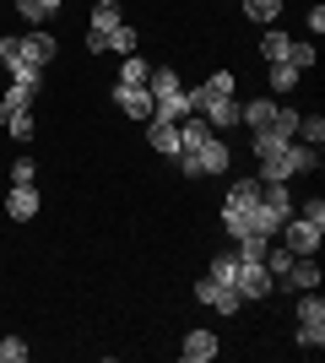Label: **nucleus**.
<instances>
[{
    "label": "nucleus",
    "instance_id": "nucleus-10",
    "mask_svg": "<svg viewBox=\"0 0 325 363\" xmlns=\"http://www.w3.org/2000/svg\"><path fill=\"white\" fill-rule=\"evenodd\" d=\"M6 217H11V223H33V217H38V190H33V184H11V190H6Z\"/></svg>",
    "mask_w": 325,
    "mask_h": 363
},
{
    "label": "nucleus",
    "instance_id": "nucleus-33",
    "mask_svg": "<svg viewBox=\"0 0 325 363\" xmlns=\"http://www.w3.org/2000/svg\"><path fill=\"white\" fill-rule=\"evenodd\" d=\"M38 179V168H33V157H22V163H11V184H33Z\"/></svg>",
    "mask_w": 325,
    "mask_h": 363
},
{
    "label": "nucleus",
    "instance_id": "nucleus-1",
    "mask_svg": "<svg viewBox=\"0 0 325 363\" xmlns=\"http://www.w3.org/2000/svg\"><path fill=\"white\" fill-rule=\"evenodd\" d=\"M293 342L304 352H320L325 347V298H320V288L314 293H298V303H293Z\"/></svg>",
    "mask_w": 325,
    "mask_h": 363
},
{
    "label": "nucleus",
    "instance_id": "nucleus-31",
    "mask_svg": "<svg viewBox=\"0 0 325 363\" xmlns=\"http://www.w3.org/2000/svg\"><path fill=\"white\" fill-rule=\"evenodd\" d=\"M28 342H22V336H6V342H0V363H28Z\"/></svg>",
    "mask_w": 325,
    "mask_h": 363
},
{
    "label": "nucleus",
    "instance_id": "nucleus-4",
    "mask_svg": "<svg viewBox=\"0 0 325 363\" xmlns=\"http://www.w3.org/2000/svg\"><path fill=\"white\" fill-rule=\"evenodd\" d=\"M195 303H206L212 315H239V309H244V298H239L233 288H222V282H212V277L195 282Z\"/></svg>",
    "mask_w": 325,
    "mask_h": 363
},
{
    "label": "nucleus",
    "instance_id": "nucleus-14",
    "mask_svg": "<svg viewBox=\"0 0 325 363\" xmlns=\"http://www.w3.org/2000/svg\"><path fill=\"white\" fill-rule=\"evenodd\" d=\"M147 141H152V152L173 157V152H179V125H169V120H147Z\"/></svg>",
    "mask_w": 325,
    "mask_h": 363
},
{
    "label": "nucleus",
    "instance_id": "nucleus-6",
    "mask_svg": "<svg viewBox=\"0 0 325 363\" xmlns=\"http://www.w3.org/2000/svg\"><path fill=\"white\" fill-rule=\"evenodd\" d=\"M114 108H120V114H130L136 125H147V120H152V92H147V87H125V82H114Z\"/></svg>",
    "mask_w": 325,
    "mask_h": 363
},
{
    "label": "nucleus",
    "instance_id": "nucleus-27",
    "mask_svg": "<svg viewBox=\"0 0 325 363\" xmlns=\"http://www.w3.org/2000/svg\"><path fill=\"white\" fill-rule=\"evenodd\" d=\"M0 65H6V71H11V76L33 71V65L22 60V44H16V38H0Z\"/></svg>",
    "mask_w": 325,
    "mask_h": 363
},
{
    "label": "nucleus",
    "instance_id": "nucleus-20",
    "mask_svg": "<svg viewBox=\"0 0 325 363\" xmlns=\"http://www.w3.org/2000/svg\"><path fill=\"white\" fill-rule=\"evenodd\" d=\"M103 49H114V55H141V33L130 28V22H120V28L108 33V44Z\"/></svg>",
    "mask_w": 325,
    "mask_h": 363
},
{
    "label": "nucleus",
    "instance_id": "nucleus-16",
    "mask_svg": "<svg viewBox=\"0 0 325 363\" xmlns=\"http://www.w3.org/2000/svg\"><path fill=\"white\" fill-rule=\"evenodd\" d=\"M120 22H125V16H120V0H98V6H93V22H87V33H103V38H108Z\"/></svg>",
    "mask_w": 325,
    "mask_h": 363
},
{
    "label": "nucleus",
    "instance_id": "nucleus-9",
    "mask_svg": "<svg viewBox=\"0 0 325 363\" xmlns=\"http://www.w3.org/2000/svg\"><path fill=\"white\" fill-rule=\"evenodd\" d=\"M217 347H222V342H217L212 331H201V325H195V331H185V342H179V358H185V363H212Z\"/></svg>",
    "mask_w": 325,
    "mask_h": 363
},
{
    "label": "nucleus",
    "instance_id": "nucleus-34",
    "mask_svg": "<svg viewBox=\"0 0 325 363\" xmlns=\"http://www.w3.org/2000/svg\"><path fill=\"white\" fill-rule=\"evenodd\" d=\"M304 22H309V33H314V38H320V33H325V6H320V0H314V6H309V16H304Z\"/></svg>",
    "mask_w": 325,
    "mask_h": 363
},
{
    "label": "nucleus",
    "instance_id": "nucleus-18",
    "mask_svg": "<svg viewBox=\"0 0 325 363\" xmlns=\"http://www.w3.org/2000/svg\"><path fill=\"white\" fill-rule=\"evenodd\" d=\"M287 49H293V38L282 28H266V38H261V55H266V65H282L287 60Z\"/></svg>",
    "mask_w": 325,
    "mask_h": 363
},
{
    "label": "nucleus",
    "instance_id": "nucleus-22",
    "mask_svg": "<svg viewBox=\"0 0 325 363\" xmlns=\"http://www.w3.org/2000/svg\"><path fill=\"white\" fill-rule=\"evenodd\" d=\"M244 16H249V22H261V28H277L282 0H244Z\"/></svg>",
    "mask_w": 325,
    "mask_h": 363
},
{
    "label": "nucleus",
    "instance_id": "nucleus-25",
    "mask_svg": "<svg viewBox=\"0 0 325 363\" xmlns=\"http://www.w3.org/2000/svg\"><path fill=\"white\" fill-rule=\"evenodd\" d=\"M16 11H22V16H28V22H33V28H44V22H49V16H55V11H60V0H22V6H16Z\"/></svg>",
    "mask_w": 325,
    "mask_h": 363
},
{
    "label": "nucleus",
    "instance_id": "nucleus-36",
    "mask_svg": "<svg viewBox=\"0 0 325 363\" xmlns=\"http://www.w3.org/2000/svg\"><path fill=\"white\" fill-rule=\"evenodd\" d=\"M11 6H22V0H11Z\"/></svg>",
    "mask_w": 325,
    "mask_h": 363
},
{
    "label": "nucleus",
    "instance_id": "nucleus-35",
    "mask_svg": "<svg viewBox=\"0 0 325 363\" xmlns=\"http://www.w3.org/2000/svg\"><path fill=\"white\" fill-rule=\"evenodd\" d=\"M6 120H11V104H6V98H0V125H6Z\"/></svg>",
    "mask_w": 325,
    "mask_h": 363
},
{
    "label": "nucleus",
    "instance_id": "nucleus-21",
    "mask_svg": "<svg viewBox=\"0 0 325 363\" xmlns=\"http://www.w3.org/2000/svg\"><path fill=\"white\" fill-rule=\"evenodd\" d=\"M206 277H212V282H222V288H233V277H239V255H233V250H222V255H212V266H206Z\"/></svg>",
    "mask_w": 325,
    "mask_h": 363
},
{
    "label": "nucleus",
    "instance_id": "nucleus-32",
    "mask_svg": "<svg viewBox=\"0 0 325 363\" xmlns=\"http://www.w3.org/2000/svg\"><path fill=\"white\" fill-rule=\"evenodd\" d=\"M293 212H298V217H309V223H325V201H320V196H309V201H298Z\"/></svg>",
    "mask_w": 325,
    "mask_h": 363
},
{
    "label": "nucleus",
    "instance_id": "nucleus-29",
    "mask_svg": "<svg viewBox=\"0 0 325 363\" xmlns=\"http://www.w3.org/2000/svg\"><path fill=\"white\" fill-rule=\"evenodd\" d=\"M298 82H304V71H293L287 60L271 65V92H298Z\"/></svg>",
    "mask_w": 325,
    "mask_h": 363
},
{
    "label": "nucleus",
    "instance_id": "nucleus-3",
    "mask_svg": "<svg viewBox=\"0 0 325 363\" xmlns=\"http://www.w3.org/2000/svg\"><path fill=\"white\" fill-rule=\"evenodd\" d=\"M282 233V244H287V250H293V255H314V250H320V239H325V223H309V217H287V223L277 228Z\"/></svg>",
    "mask_w": 325,
    "mask_h": 363
},
{
    "label": "nucleus",
    "instance_id": "nucleus-13",
    "mask_svg": "<svg viewBox=\"0 0 325 363\" xmlns=\"http://www.w3.org/2000/svg\"><path fill=\"white\" fill-rule=\"evenodd\" d=\"M212 136H217V130L201 120V114H185V120H179V152H201ZM179 152H173V157H179Z\"/></svg>",
    "mask_w": 325,
    "mask_h": 363
},
{
    "label": "nucleus",
    "instance_id": "nucleus-7",
    "mask_svg": "<svg viewBox=\"0 0 325 363\" xmlns=\"http://www.w3.org/2000/svg\"><path fill=\"white\" fill-rule=\"evenodd\" d=\"M287 293H314L320 288V266H314V255H293V266H287V277H277Z\"/></svg>",
    "mask_w": 325,
    "mask_h": 363
},
{
    "label": "nucleus",
    "instance_id": "nucleus-23",
    "mask_svg": "<svg viewBox=\"0 0 325 363\" xmlns=\"http://www.w3.org/2000/svg\"><path fill=\"white\" fill-rule=\"evenodd\" d=\"M298 141L304 147H325V114H298Z\"/></svg>",
    "mask_w": 325,
    "mask_h": 363
},
{
    "label": "nucleus",
    "instance_id": "nucleus-19",
    "mask_svg": "<svg viewBox=\"0 0 325 363\" xmlns=\"http://www.w3.org/2000/svg\"><path fill=\"white\" fill-rule=\"evenodd\" d=\"M249 147H255V157H261V163H271V157H282V152H287V136H277V130H255V136H249Z\"/></svg>",
    "mask_w": 325,
    "mask_h": 363
},
{
    "label": "nucleus",
    "instance_id": "nucleus-15",
    "mask_svg": "<svg viewBox=\"0 0 325 363\" xmlns=\"http://www.w3.org/2000/svg\"><path fill=\"white\" fill-rule=\"evenodd\" d=\"M271 114H277V104H271V98H249V104H239V125H249V130H266V125H271Z\"/></svg>",
    "mask_w": 325,
    "mask_h": 363
},
{
    "label": "nucleus",
    "instance_id": "nucleus-8",
    "mask_svg": "<svg viewBox=\"0 0 325 363\" xmlns=\"http://www.w3.org/2000/svg\"><path fill=\"white\" fill-rule=\"evenodd\" d=\"M190 157H195V168H201V179H206V174H228V168H233V147L222 136H212L201 152H190Z\"/></svg>",
    "mask_w": 325,
    "mask_h": 363
},
{
    "label": "nucleus",
    "instance_id": "nucleus-12",
    "mask_svg": "<svg viewBox=\"0 0 325 363\" xmlns=\"http://www.w3.org/2000/svg\"><path fill=\"white\" fill-rule=\"evenodd\" d=\"M201 120L212 125V130H233V125H239V98H206V108H201Z\"/></svg>",
    "mask_w": 325,
    "mask_h": 363
},
{
    "label": "nucleus",
    "instance_id": "nucleus-24",
    "mask_svg": "<svg viewBox=\"0 0 325 363\" xmlns=\"http://www.w3.org/2000/svg\"><path fill=\"white\" fill-rule=\"evenodd\" d=\"M147 76H152V65L141 60V55H125V65H120V82H125V87H147Z\"/></svg>",
    "mask_w": 325,
    "mask_h": 363
},
{
    "label": "nucleus",
    "instance_id": "nucleus-5",
    "mask_svg": "<svg viewBox=\"0 0 325 363\" xmlns=\"http://www.w3.org/2000/svg\"><path fill=\"white\" fill-rule=\"evenodd\" d=\"M16 44H22V60H28L33 71H49V65H55V55H60L55 33H44V28H33L28 38H16Z\"/></svg>",
    "mask_w": 325,
    "mask_h": 363
},
{
    "label": "nucleus",
    "instance_id": "nucleus-2",
    "mask_svg": "<svg viewBox=\"0 0 325 363\" xmlns=\"http://www.w3.org/2000/svg\"><path fill=\"white\" fill-rule=\"evenodd\" d=\"M271 288H277V277L266 272V260H239V277H233V293L244 303H261L271 298Z\"/></svg>",
    "mask_w": 325,
    "mask_h": 363
},
{
    "label": "nucleus",
    "instance_id": "nucleus-30",
    "mask_svg": "<svg viewBox=\"0 0 325 363\" xmlns=\"http://www.w3.org/2000/svg\"><path fill=\"white\" fill-rule=\"evenodd\" d=\"M287 266H293V250H287V244H266V272L287 277Z\"/></svg>",
    "mask_w": 325,
    "mask_h": 363
},
{
    "label": "nucleus",
    "instance_id": "nucleus-28",
    "mask_svg": "<svg viewBox=\"0 0 325 363\" xmlns=\"http://www.w3.org/2000/svg\"><path fill=\"white\" fill-rule=\"evenodd\" d=\"M6 125H11V136H16V141H33V136H38V120H33V108H11V120H6Z\"/></svg>",
    "mask_w": 325,
    "mask_h": 363
},
{
    "label": "nucleus",
    "instance_id": "nucleus-26",
    "mask_svg": "<svg viewBox=\"0 0 325 363\" xmlns=\"http://www.w3.org/2000/svg\"><path fill=\"white\" fill-rule=\"evenodd\" d=\"M266 130H277V136L298 141V108H287V104H282L277 114H271V125H266Z\"/></svg>",
    "mask_w": 325,
    "mask_h": 363
},
{
    "label": "nucleus",
    "instance_id": "nucleus-11",
    "mask_svg": "<svg viewBox=\"0 0 325 363\" xmlns=\"http://www.w3.org/2000/svg\"><path fill=\"white\" fill-rule=\"evenodd\" d=\"M233 87H239V82H233V71H212V76L201 82V87H190V108L201 114V108H206V98H228Z\"/></svg>",
    "mask_w": 325,
    "mask_h": 363
},
{
    "label": "nucleus",
    "instance_id": "nucleus-17",
    "mask_svg": "<svg viewBox=\"0 0 325 363\" xmlns=\"http://www.w3.org/2000/svg\"><path fill=\"white\" fill-rule=\"evenodd\" d=\"M255 201H261V174H244L228 184V206H255Z\"/></svg>",
    "mask_w": 325,
    "mask_h": 363
}]
</instances>
